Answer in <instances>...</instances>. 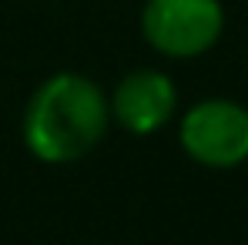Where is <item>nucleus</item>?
Instances as JSON below:
<instances>
[{"mask_svg":"<svg viewBox=\"0 0 248 245\" xmlns=\"http://www.w3.org/2000/svg\"><path fill=\"white\" fill-rule=\"evenodd\" d=\"M108 94L84 74H54L34 91L24 114L27 148L50 164H67L97 148L108 131Z\"/></svg>","mask_w":248,"mask_h":245,"instance_id":"f257e3e1","label":"nucleus"},{"mask_svg":"<svg viewBox=\"0 0 248 245\" xmlns=\"http://www.w3.org/2000/svg\"><path fill=\"white\" fill-rule=\"evenodd\" d=\"M225 14L218 0H148L141 31L168 57H198L221 37Z\"/></svg>","mask_w":248,"mask_h":245,"instance_id":"f03ea898","label":"nucleus"},{"mask_svg":"<svg viewBox=\"0 0 248 245\" xmlns=\"http://www.w3.org/2000/svg\"><path fill=\"white\" fill-rule=\"evenodd\" d=\"M181 148L208 168H235L248 158V108L202 101L181 118Z\"/></svg>","mask_w":248,"mask_h":245,"instance_id":"7ed1b4c3","label":"nucleus"},{"mask_svg":"<svg viewBox=\"0 0 248 245\" xmlns=\"http://www.w3.org/2000/svg\"><path fill=\"white\" fill-rule=\"evenodd\" d=\"M174 104H178V94L171 78L151 67L131 71L111 94V114L131 134H151L165 128L168 118L174 114Z\"/></svg>","mask_w":248,"mask_h":245,"instance_id":"20e7f679","label":"nucleus"}]
</instances>
